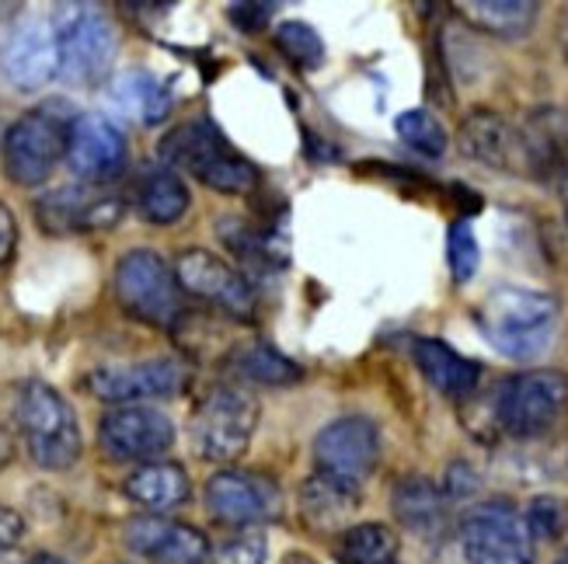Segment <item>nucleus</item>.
<instances>
[{
    "instance_id": "obj_1",
    "label": "nucleus",
    "mask_w": 568,
    "mask_h": 564,
    "mask_svg": "<svg viewBox=\"0 0 568 564\" xmlns=\"http://www.w3.org/2000/svg\"><path fill=\"white\" fill-rule=\"evenodd\" d=\"M478 331L506 359L530 362L548 352L558 331V300L527 286H499L475 310Z\"/></svg>"
},
{
    "instance_id": "obj_2",
    "label": "nucleus",
    "mask_w": 568,
    "mask_h": 564,
    "mask_svg": "<svg viewBox=\"0 0 568 564\" xmlns=\"http://www.w3.org/2000/svg\"><path fill=\"white\" fill-rule=\"evenodd\" d=\"M158 154L164 167H182L195 182L224 195H244L262 182L258 167L241 151H234L213 119H192L185 126L171 130L161 140Z\"/></svg>"
},
{
    "instance_id": "obj_3",
    "label": "nucleus",
    "mask_w": 568,
    "mask_h": 564,
    "mask_svg": "<svg viewBox=\"0 0 568 564\" xmlns=\"http://www.w3.org/2000/svg\"><path fill=\"white\" fill-rule=\"evenodd\" d=\"M18 432L42 471H70L81 457V425L67 398L45 380H24L14 404Z\"/></svg>"
},
{
    "instance_id": "obj_4",
    "label": "nucleus",
    "mask_w": 568,
    "mask_h": 564,
    "mask_svg": "<svg viewBox=\"0 0 568 564\" xmlns=\"http://www.w3.org/2000/svg\"><path fill=\"white\" fill-rule=\"evenodd\" d=\"M70 122L73 119L60 105L32 109L18 122H11V130L4 133V143H0L4 175L21 188H36V185L49 182L57 164L67 157Z\"/></svg>"
},
{
    "instance_id": "obj_5",
    "label": "nucleus",
    "mask_w": 568,
    "mask_h": 564,
    "mask_svg": "<svg viewBox=\"0 0 568 564\" xmlns=\"http://www.w3.org/2000/svg\"><path fill=\"white\" fill-rule=\"evenodd\" d=\"M255 425H258V401L248 390L237 383L216 387L195 408L192 419L195 453L213 463H234L252 447Z\"/></svg>"
},
{
    "instance_id": "obj_6",
    "label": "nucleus",
    "mask_w": 568,
    "mask_h": 564,
    "mask_svg": "<svg viewBox=\"0 0 568 564\" xmlns=\"http://www.w3.org/2000/svg\"><path fill=\"white\" fill-rule=\"evenodd\" d=\"M568 408V377L558 370L516 373L496 390V425L513 439H537L558 425Z\"/></svg>"
},
{
    "instance_id": "obj_7",
    "label": "nucleus",
    "mask_w": 568,
    "mask_h": 564,
    "mask_svg": "<svg viewBox=\"0 0 568 564\" xmlns=\"http://www.w3.org/2000/svg\"><path fill=\"white\" fill-rule=\"evenodd\" d=\"M467 564H534V536L524 512L506 499H488L460 516Z\"/></svg>"
},
{
    "instance_id": "obj_8",
    "label": "nucleus",
    "mask_w": 568,
    "mask_h": 564,
    "mask_svg": "<svg viewBox=\"0 0 568 564\" xmlns=\"http://www.w3.org/2000/svg\"><path fill=\"white\" fill-rule=\"evenodd\" d=\"M115 297L130 317L143 325H175L182 314V289L171 268L158 252H126L115 265Z\"/></svg>"
},
{
    "instance_id": "obj_9",
    "label": "nucleus",
    "mask_w": 568,
    "mask_h": 564,
    "mask_svg": "<svg viewBox=\"0 0 568 564\" xmlns=\"http://www.w3.org/2000/svg\"><path fill=\"white\" fill-rule=\"evenodd\" d=\"M57 45H60V78L70 84H98L115 63V29L112 21L94 8H63L57 24Z\"/></svg>"
},
{
    "instance_id": "obj_10",
    "label": "nucleus",
    "mask_w": 568,
    "mask_h": 564,
    "mask_svg": "<svg viewBox=\"0 0 568 564\" xmlns=\"http://www.w3.org/2000/svg\"><path fill=\"white\" fill-rule=\"evenodd\" d=\"M317 471L338 478L345 484H363L377 471L381 460V429L363 419V414H345V419L328 422L314 439Z\"/></svg>"
},
{
    "instance_id": "obj_11",
    "label": "nucleus",
    "mask_w": 568,
    "mask_h": 564,
    "mask_svg": "<svg viewBox=\"0 0 568 564\" xmlns=\"http://www.w3.org/2000/svg\"><path fill=\"white\" fill-rule=\"evenodd\" d=\"M206 509L227 526L276 523L283 516V492L276 478L258 471H220L206 481Z\"/></svg>"
},
{
    "instance_id": "obj_12",
    "label": "nucleus",
    "mask_w": 568,
    "mask_h": 564,
    "mask_svg": "<svg viewBox=\"0 0 568 564\" xmlns=\"http://www.w3.org/2000/svg\"><path fill=\"white\" fill-rule=\"evenodd\" d=\"M63 161L81 182L102 188L122 175V167L130 161V143L109 115L84 112L70 122Z\"/></svg>"
},
{
    "instance_id": "obj_13",
    "label": "nucleus",
    "mask_w": 568,
    "mask_h": 564,
    "mask_svg": "<svg viewBox=\"0 0 568 564\" xmlns=\"http://www.w3.org/2000/svg\"><path fill=\"white\" fill-rule=\"evenodd\" d=\"M175 279L182 293H192L216 310H224L237 321H248L255 314V289L231 262H224L213 252L189 248L175 258Z\"/></svg>"
},
{
    "instance_id": "obj_14",
    "label": "nucleus",
    "mask_w": 568,
    "mask_h": 564,
    "mask_svg": "<svg viewBox=\"0 0 568 564\" xmlns=\"http://www.w3.org/2000/svg\"><path fill=\"white\" fill-rule=\"evenodd\" d=\"M98 443L112 460L136 463V460H158L175 447V425L161 408H112L98 422Z\"/></svg>"
},
{
    "instance_id": "obj_15",
    "label": "nucleus",
    "mask_w": 568,
    "mask_h": 564,
    "mask_svg": "<svg viewBox=\"0 0 568 564\" xmlns=\"http://www.w3.org/2000/svg\"><path fill=\"white\" fill-rule=\"evenodd\" d=\"M189 380V366L179 359H146L122 366H98L88 373V390L109 404H133L146 398H171Z\"/></svg>"
},
{
    "instance_id": "obj_16",
    "label": "nucleus",
    "mask_w": 568,
    "mask_h": 564,
    "mask_svg": "<svg viewBox=\"0 0 568 564\" xmlns=\"http://www.w3.org/2000/svg\"><path fill=\"white\" fill-rule=\"evenodd\" d=\"M122 199L102 192L98 185H63L45 192L36 203V216L49 234H84L105 230L122 219Z\"/></svg>"
},
{
    "instance_id": "obj_17",
    "label": "nucleus",
    "mask_w": 568,
    "mask_h": 564,
    "mask_svg": "<svg viewBox=\"0 0 568 564\" xmlns=\"http://www.w3.org/2000/svg\"><path fill=\"white\" fill-rule=\"evenodd\" d=\"M460 151L496 171H534L527 130H516L499 112L478 109L460 122Z\"/></svg>"
},
{
    "instance_id": "obj_18",
    "label": "nucleus",
    "mask_w": 568,
    "mask_h": 564,
    "mask_svg": "<svg viewBox=\"0 0 568 564\" xmlns=\"http://www.w3.org/2000/svg\"><path fill=\"white\" fill-rule=\"evenodd\" d=\"M0 73L18 91H39L60 73V45L53 24L29 21L0 49Z\"/></svg>"
},
{
    "instance_id": "obj_19",
    "label": "nucleus",
    "mask_w": 568,
    "mask_h": 564,
    "mask_svg": "<svg viewBox=\"0 0 568 564\" xmlns=\"http://www.w3.org/2000/svg\"><path fill=\"white\" fill-rule=\"evenodd\" d=\"M126 544L146 561L158 564H206L210 561V541L185 523L161 520V516H136L126 523Z\"/></svg>"
},
{
    "instance_id": "obj_20",
    "label": "nucleus",
    "mask_w": 568,
    "mask_h": 564,
    "mask_svg": "<svg viewBox=\"0 0 568 564\" xmlns=\"http://www.w3.org/2000/svg\"><path fill=\"white\" fill-rule=\"evenodd\" d=\"M412 359H415L418 370H423V377L429 380V387L439 390L443 398L464 401V398H471L478 390L481 366L475 359L460 356L454 346H447V341L415 338L412 341Z\"/></svg>"
},
{
    "instance_id": "obj_21",
    "label": "nucleus",
    "mask_w": 568,
    "mask_h": 564,
    "mask_svg": "<svg viewBox=\"0 0 568 564\" xmlns=\"http://www.w3.org/2000/svg\"><path fill=\"white\" fill-rule=\"evenodd\" d=\"M390 509H394V520L405 530H412L415 536L436 541V536L447 533V495H443V488H436L429 478H418V474L402 478L394 484Z\"/></svg>"
},
{
    "instance_id": "obj_22",
    "label": "nucleus",
    "mask_w": 568,
    "mask_h": 564,
    "mask_svg": "<svg viewBox=\"0 0 568 564\" xmlns=\"http://www.w3.org/2000/svg\"><path fill=\"white\" fill-rule=\"evenodd\" d=\"M359 509V488L345 484L328 474H311L301 488V512L311 530L332 533V530H349L353 512Z\"/></svg>"
},
{
    "instance_id": "obj_23",
    "label": "nucleus",
    "mask_w": 568,
    "mask_h": 564,
    "mask_svg": "<svg viewBox=\"0 0 568 564\" xmlns=\"http://www.w3.org/2000/svg\"><path fill=\"white\" fill-rule=\"evenodd\" d=\"M189 185L182 182L179 171H171L164 164L143 171L136 188H133V206L136 213L154 227H171L179 224L189 209Z\"/></svg>"
},
{
    "instance_id": "obj_24",
    "label": "nucleus",
    "mask_w": 568,
    "mask_h": 564,
    "mask_svg": "<svg viewBox=\"0 0 568 564\" xmlns=\"http://www.w3.org/2000/svg\"><path fill=\"white\" fill-rule=\"evenodd\" d=\"M122 492L130 502L143 505L146 512H168L189 502L192 481L179 468V463H143L126 481H122Z\"/></svg>"
},
{
    "instance_id": "obj_25",
    "label": "nucleus",
    "mask_w": 568,
    "mask_h": 564,
    "mask_svg": "<svg viewBox=\"0 0 568 564\" xmlns=\"http://www.w3.org/2000/svg\"><path fill=\"white\" fill-rule=\"evenodd\" d=\"M112 98L122 112L133 115L136 122H146V126H158V122H164L171 109H175V98H171L168 84L146 70H130V73H122V78H115Z\"/></svg>"
},
{
    "instance_id": "obj_26",
    "label": "nucleus",
    "mask_w": 568,
    "mask_h": 564,
    "mask_svg": "<svg viewBox=\"0 0 568 564\" xmlns=\"http://www.w3.org/2000/svg\"><path fill=\"white\" fill-rule=\"evenodd\" d=\"M227 373L241 383H262V387H290L301 380V366L286 359L268 341H248L231 352Z\"/></svg>"
},
{
    "instance_id": "obj_27",
    "label": "nucleus",
    "mask_w": 568,
    "mask_h": 564,
    "mask_svg": "<svg viewBox=\"0 0 568 564\" xmlns=\"http://www.w3.org/2000/svg\"><path fill=\"white\" fill-rule=\"evenodd\" d=\"M537 4L530 0H464L457 4V14H464L467 24L496 35V39H520L534 29Z\"/></svg>"
},
{
    "instance_id": "obj_28",
    "label": "nucleus",
    "mask_w": 568,
    "mask_h": 564,
    "mask_svg": "<svg viewBox=\"0 0 568 564\" xmlns=\"http://www.w3.org/2000/svg\"><path fill=\"white\" fill-rule=\"evenodd\" d=\"M335 554L342 564H394L398 561V533L384 523H356L342 530Z\"/></svg>"
},
{
    "instance_id": "obj_29",
    "label": "nucleus",
    "mask_w": 568,
    "mask_h": 564,
    "mask_svg": "<svg viewBox=\"0 0 568 564\" xmlns=\"http://www.w3.org/2000/svg\"><path fill=\"white\" fill-rule=\"evenodd\" d=\"M394 130H398L402 143L412 146L415 154H423V157L447 154V130H443V122L426 109L402 112L398 119H394Z\"/></svg>"
},
{
    "instance_id": "obj_30",
    "label": "nucleus",
    "mask_w": 568,
    "mask_h": 564,
    "mask_svg": "<svg viewBox=\"0 0 568 564\" xmlns=\"http://www.w3.org/2000/svg\"><path fill=\"white\" fill-rule=\"evenodd\" d=\"M276 49L301 70H317L321 63H325V39H321L304 21L280 24V29H276Z\"/></svg>"
},
{
    "instance_id": "obj_31",
    "label": "nucleus",
    "mask_w": 568,
    "mask_h": 564,
    "mask_svg": "<svg viewBox=\"0 0 568 564\" xmlns=\"http://www.w3.org/2000/svg\"><path fill=\"white\" fill-rule=\"evenodd\" d=\"M447 262H450V276L454 283H471L478 273V262H481V248H478V237L471 230L467 219H457L447 230Z\"/></svg>"
},
{
    "instance_id": "obj_32",
    "label": "nucleus",
    "mask_w": 568,
    "mask_h": 564,
    "mask_svg": "<svg viewBox=\"0 0 568 564\" xmlns=\"http://www.w3.org/2000/svg\"><path fill=\"white\" fill-rule=\"evenodd\" d=\"M524 520H527V530L534 541H558L568 526V509L555 495H540L527 505Z\"/></svg>"
},
{
    "instance_id": "obj_33",
    "label": "nucleus",
    "mask_w": 568,
    "mask_h": 564,
    "mask_svg": "<svg viewBox=\"0 0 568 564\" xmlns=\"http://www.w3.org/2000/svg\"><path fill=\"white\" fill-rule=\"evenodd\" d=\"M213 564H262L265 561V536L255 530H241L231 541L210 551Z\"/></svg>"
},
{
    "instance_id": "obj_34",
    "label": "nucleus",
    "mask_w": 568,
    "mask_h": 564,
    "mask_svg": "<svg viewBox=\"0 0 568 564\" xmlns=\"http://www.w3.org/2000/svg\"><path fill=\"white\" fill-rule=\"evenodd\" d=\"M273 4H231V21L237 24L241 32H258L273 18Z\"/></svg>"
},
{
    "instance_id": "obj_35",
    "label": "nucleus",
    "mask_w": 568,
    "mask_h": 564,
    "mask_svg": "<svg viewBox=\"0 0 568 564\" xmlns=\"http://www.w3.org/2000/svg\"><path fill=\"white\" fill-rule=\"evenodd\" d=\"M478 488V478L471 474V468L467 463H454V468L447 471V484H443V495L450 499H464V495H471Z\"/></svg>"
},
{
    "instance_id": "obj_36",
    "label": "nucleus",
    "mask_w": 568,
    "mask_h": 564,
    "mask_svg": "<svg viewBox=\"0 0 568 564\" xmlns=\"http://www.w3.org/2000/svg\"><path fill=\"white\" fill-rule=\"evenodd\" d=\"M21 536H24V520L18 516L14 509L0 505V557H4L8 551H14Z\"/></svg>"
},
{
    "instance_id": "obj_37",
    "label": "nucleus",
    "mask_w": 568,
    "mask_h": 564,
    "mask_svg": "<svg viewBox=\"0 0 568 564\" xmlns=\"http://www.w3.org/2000/svg\"><path fill=\"white\" fill-rule=\"evenodd\" d=\"M18 244V224H14V213L8 209V203H0V265H4Z\"/></svg>"
},
{
    "instance_id": "obj_38",
    "label": "nucleus",
    "mask_w": 568,
    "mask_h": 564,
    "mask_svg": "<svg viewBox=\"0 0 568 564\" xmlns=\"http://www.w3.org/2000/svg\"><path fill=\"white\" fill-rule=\"evenodd\" d=\"M11 453H14V447H11V435L0 429V468H4V463H11Z\"/></svg>"
},
{
    "instance_id": "obj_39",
    "label": "nucleus",
    "mask_w": 568,
    "mask_h": 564,
    "mask_svg": "<svg viewBox=\"0 0 568 564\" xmlns=\"http://www.w3.org/2000/svg\"><path fill=\"white\" fill-rule=\"evenodd\" d=\"M29 564H67L63 557H57V554H36Z\"/></svg>"
},
{
    "instance_id": "obj_40",
    "label": "nucleus",
    "mask_w": 568,
    "mask_h": 564,
    "mask_svg": "<svg viewBox=\"0 0 568 564\" xmlns=\"http://www.w3.org/2000/svg\"><path fill=\"white\" fill-rule=\"evenodd\" d=\"M561 206H565V224H568V185L561 188Z\"/></svg>"
},
{
    "instance_id": "obj_41",
    "label": "nucleus",
    "mask_w": 568,
    "mask_h": 564,
    "mask_svg": "<svg viewBox=\"0 0 568 564\" xmlns=\"http://www.w3.org/2000/svg\"><path fill=\"white\" fill-rule=\"evenodd\" d=\"M283 564H311V561H307V557H296V554H290V557H286Z\"/></svg>"
},
{
    "instance_id": "obj_42",
    "label": "nucleus",
    "mask_w": 568,
    "mask_h": 564,
    "mask_svg": "<svg viewBox=\"0 0 568 564\" xmlns=\"http://www.w3.org/2000/svg\"><path fill=\"white\" fill-rule=\"evenodd\" d=\"M558 564H568V551H565V554L558 557Z\"/></svg>"
},
{
    "instance_id": "obj_43",
    "label": "nucleus",
    "mask_w": 568,
    "mask_h": 564,
    "mask_svg": "<svg viewBox=\"0 0 568 564\" xmlns=\"http://www.w3.org/2000/svg\"><path fill=\"white\" fill-rule=\"evenodd\" d=\"M565 42H568V39H565Z\"/></svg>"
}]
</instances>
